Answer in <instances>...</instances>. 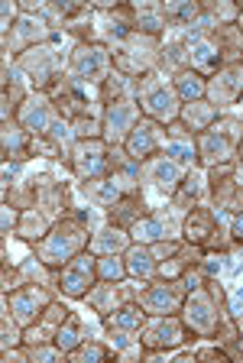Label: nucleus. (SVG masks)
<instances>
[{
  "label": "nucleus",
  "mask_w": 243,
  "mask_h": 363,
  "mask_svg": "<svg viewBox=\"0 0 243 363\" xmlns=\"http://www.w3.org/2000/svg\"><path fill=\"white\" fill-rule=\"evenodd\" d=\"M88 214H69L49 230L43 240L36 243V257L49 266V269H62V266L75 259L81 250H88Z\"/></svg>",
  "instance_id": "1"
},
{
  "label": "nucleus",
  "mask_w": 243,
  "mask_h": 363,
  "mask_svg": "<svg viewBox=\"0 0 243 363\" xmlns=\"http://www.w3.org/2000/svg\"><path fill=\"white\" fill-rule=\"evenodd\" d=\"M243 143V123L237 117H217L205 133H198V162L205 169L234 162Z\"/></svg>",
  "instance_id": "2"
},
{
  "label": "nucleus",
  "mask_w": 243,
  "mask_h": 363,
  "mask_svg": "<svg viewBox=\"0 0 243 363\" xmlns=\"http://www.w3.org/2000/svg\"><path fill=\"white\" fill-rule=\"evenodd\" d=\"M140 91V111L149 117V121H156L162 127V123H175L179 121V113H182V98L175 94L172 84H166L159 78V72H149V75L140 78L137 84Z\"/></svg>",
  "instance_id": "3"
},
{
  "label": "nucleus",
  "mask_w": 243,
  "mask_h": 363,
  "mask_svg": "<svg viewBox=\"0 0 243 363\" xmlns=\"http://www.w3.org/2000/svg\"><path fill=\"white\" fill-rule=\"evenodd\" d=\"M159 52L162 45L156 36H143V33H133L123 45H117L114 52H111V62L120 75L127 78H143L152 72V65L159 62Z\"/></svg>",
  "instance_id": "4"
},
{
  "label": "nucleus",
  "mask_w": 243,
  "mask_h": 363,
  "mask_svg": "<svg viewBox=\"0 0 243 363\" xmlns=\"http://www.w3.org/2000/svg\"><path fill=\"white\" fill-rule=\"evenodd\" d=\"M111 49L101 43H78L69 59V78L75 84H104L111 75Z\"/></svg>",
  "instance_id": "5"
},
{
  "label": "nucleus",
  "mask_w": 243,
  "mask_h": 363,
  "mask_svg": "<svg viewBox=\"0 0 243 363\" xmlns=\"http://www.w3.org/2000/svg\"><path fill=\"white\" fill-rule=\"evenodd\" d=\"M98 282V257H94L91 250H81L75 259L59 269L55 276V289H59L65 298H84V295L94 289Z\"/></svg>",
  "instance_id": "6"
},
{
  "label": "nucleus",
  "mask_w": 243,
  "mask_h": 363,
  "mask_svg": "<svg viewBox=\"0 0 243 363\" xmlns=\"http://www.w3.org/2000/svg\"><path fill=\"white\" fill-rule=\"evenodd\" d=\"M69 162L81 182H94L114 169V146L104 143L101 136L98 140H78Z\"/></svg>",
  "instance_id": "7"
},
{
  "label": "nucleus",
  "mask_w": 243,
  "mask_h": 363,
  "mask_svg": "<svg viewBox=\"0 0 243 363\" xmlns=\"http://www.w3.org/2000/svg\"><path fill=\"white\" fill-rule=\"evenodd\" d=\"M182 321L188 331L201 334V337H214L220 331V308H217V298L205 292L198 286L185 295V305H182Z\"/></svg>",
  "instance_id": "8"
},
{
  "label": "nucleus",
  "mask_w": 243,
  "mask_h": 363,
  "mask_svg": "<svg viewBox=\"0 0 243 363\" xmlns=\"http://www.w3.org/2000/svg\"><path fill=\"white\" fill-rule=\"evenodd\" d=\"M140 123V101L120 98L114 104H104V117H101V140L111 146L127 143L130 130Z\"/></svg>",
  "instance_id": "9"
},
{
  "label": "nucleus",
  "mask_w": 243,
  "mask_h": 363,
  "mask_svg": "<svg viewBox=\"0 0 243 363\" xmlns=\"http://www.w3.org/2000/svg\"><path fill=\"white\" fill-rule=\"evenodd\" d=\"M185 321L175 315H152L143 328H140V344L146 350H175L185 340Z\"/></svg>",
  "instance_id": "10"
},
{
  "label": "nucleus",
  "mask_w": 243,
  "mask_h": 363,
  "mask_svg": "<svg viewBox=\"0 0 243 363\" xmlns=\"http://www.w3.org/2000/svg\"><path fill=\"white\" fill-rule=\"evenodd\" d=\"M185 169L175 162V159H169L166 152L162 156H149L146 162H140V179H143V185L149 191H156V195L162 198H172V191L179 189V182H182Z\"/></svg>",
  "instance_id": "11"
},
{
  "label": "nucleus",
  "mask_w": 243,
  "mask_h": 363,
  "mask_svg": "<svg viewBox=\"0 0 243 363\" xmlns=\"http://www.w3.org/2000/svg\"><path fill=\"white\" fill-rule=\"evenodd\" d=\"M20 72L36 84V91H52V84L59 82V55L49 45H36L30 52H23L16 59Z\"/></svg>",
  "instance_id": "12"
},
{
  "label": "nucleus",
  "mask_w": 243,
  "mask_h": 363,
  "mask_svg": "<svg viewBox=\"0 0 243 363\" xmlns=\"http://www.w3.org/2000/svg\"><path fill=\"white\" fill-rule=\"evenodd\" d=\"M49 305H52V298H49V292L43 286H20V289H13V295L7 298V311L13 315V321L20 328L36 325Z\"/></svg>",
  "instance_id": "13"
},
{
  "label": "nucleus",
  "mask_w": 243,
  "mask_h": 363,
  "mask_svg": "<svg viewBox=\"0 0 243 363\" xmlns=\"http://www.w3.org/2000/svg\"><path fill=\"white\" fill-rule=\"evenodd\" d=\"M208 191H211L214 204L217 208H227V211H243V182L240 172L234 166H214L211 179H208Z\"/></svg>",
  "instance_id": "14"
},
{
  "label": "nucleus",
  "mask_w": 243,
  "mask_h": 363,
  "mask_svg": "<svg viewBox=\"0 0 243 363\" xmlns=\"http://www.w3.org/2000/svg\"><path fill=\"white\" fill-rule=\"evenodd\" d=\"M220 227H217V218L208 204H195L188 214L182 218V237L185 243L191 247H220Z\"/></svg>",
  "instance_id": "15"
},
{
  "label": "nucleus",
  "mask_w": 243,
  "mask_h": 363,
  "mask_svg": "<svg viewBox=\"0 0 243 363\" xmlns=\"http://www.w3.org/2000/svg\"><path fill=\"white\" fill-rule=\"evenodd\" d=\"M140 305H143L146 315H175L185 305V289L175 279L152 282V286H146L140 292Z\"/></svg>",
  "instance_id": "16"
},
{
  "label": "nucleus",
  "mask_w": 243,
  "mask_h": 363,
  "mask_svg": "<svg viewBox=\"0 0 243 363\" xmlns=\"http://www.w3.org/2000/svg\"><path fill=\"white\" fill-rule=\"evenodd\" d=\"M16 123H20L33 140H36V136H46L55 123V104L49 101V94L23 98V104L16 107Z\"/></svg>",
  "instance_id": "17"
},
{
  "label": "nucleus",
  "mask_w": 243,
  "mask_h": 363,
  "mask_svg": "<svg viewBox=\"0 0 243 363\" xmlns=\"http://www.w3.org/2000/svg\"><path fill=\"white\" fill-rule=\"evenodd\" d=\"M46 39H52V26H49L43 16H20L16 20V26L4 36V45L7 49H16V52L23 55V52H30V49H36V45H46Z\"/></svg>",
  "instance_id": "18"
},
{
  "label": "nucleus",
  "mask_w": 243,
  "mask_h": 363,
  "mask_svg": "<svg viewBox=\"0 0 243 363\" xmlns=\"http://www.w3.org/2000/svg\"><path fill=\"white\" fill-rule=\"evenodd\" d=\"M240 98H243V62H227L208 82V101L214 107H227V104H237Z\"/></svg>",
  "instance_id": "19"
},
{
  "label": "nucleus",
  "mask_w": 243,
  "mask_h": 363,
  "mask_svg": "<svg viewBox=\"0 0 243 363\" xmlns=\"http://www.w3.org/2000/svg\"><path fill=\"white\" fill-rule=\"evenodd\" d=\"M156 150H159V123L143 117L137 127L130 130L127 143H123V152H127L133 162H146L149 156H156Z\"/></svg>",
  "instance_id": "20"
},
{
  "label": "nucleus",
  "mask_w": 243,
  "mask_h": 363,
  "mask_svg": "<svg viewBox=\"0 0 243 363\" xmlns=\"http://www.w3.org/2000/svg\"><path fill=\"white\" fill-rule=\"evenodd\" d=\"M191 49V72H198L201 78H214L224 68V52L211 36H198L188 43Z\"/></svg>",
  "instance_id": "21"
},
{
  "label": "nucleus",
  "mask_w": 243,
  "mask_h": 363,
  "mask_svg": "<svg viewBox=\"0 0 243 363\" xmlns=\"http://www.w3.org/2000/svg\"><path fill=\"white\" fill-rule=\"evenodd\" d=\"M130 243H133L130 230H123V227H117V224H107V227H98L91 234L88 250H91L94 257H117V253H127Z\"/></svg>",
  "instance_id": "22"
},
{
  "label": "nucleus",
  "mask_w": 243,
  "mask_h": 363,
  "mask_svg": "<svg viewBox=\"0 0 243 363\" xmlns=\"http://www.w3.org/2000/svg\"><path fill=\"white\" fill-rule=\"evenodd\" d=\"M123 195H127V189H123V182L117 172H107L94 182H84V198H88L94 208H107V211H111Z\"/></svg>",
  "instance_id": "23"
},
{
  "label": "nucleus",
  "mask_w": 243,
  "mask_h": 363,
  "mask_svg": "<svg viewBox=\"0 0 243 363\" xmlns=\"http://www.w3.org/2000/svg\"><path fill=\"white\" fill-rule=\"evenodd\" d=\"M84 302L91 305V308L98 311L101 318H107V315H114L120 305H127V298H123V292H120V282H104V279H98L91 292L84 295Z\"/></svg>",
  "instance_id": "24"
},
{
  "label": "nucleus",
  "mask_w": 243,
  "mask_h": 363,
  "mask_svg": "<svg viewBox=\"0 0 243 363\" xmlns=\"http://www.w3.org/2000/svg\"><path fill=\"white\" fill-rule=\"evenodd\" d=\"M205 189H208V179H205V175H201V172H185L182 182H179V189L172 191V208L179 214H188L191 208L201 201Z\"/></svg>",
  "instance_id": "25"
},
{
  "label": "nucleus",
  "mask_w": 243,
  "mask_h": 363,
  "mask_svg": "<svg viewBox=\"0 0 243 363\" xmlns=\"http://www.w3.org/2000/svg\"><path fill=\"white\" fill-rule=\"evenodd\" d=\"M123 263H127V276L137 282H149L156 276V266L159 259L152 257V250L146 243H130V250L123 253Z\"/></svg>",
  "instance_id": "26"
},
{
  "label": "nucleus",
  "mask_w": 243,
  "mask_h": 363,
  "mask_svg": "<svg viewBox=\"0 0 243 363\" xmlns=\"http://www.w3.org/2000/svg\"><path fill=\"white\" fill-rule=\"evenodd\" d=\"M179 121L185 123V130H188V133H205V130L211 127L214 121H217V107H214L208 98L188 101V104H182V113H179Z\"/></svg>",
  "instance_id": "27"
},
{
  "label": "nucleus",
  "mask_w": 243,
  "mask_h": 363,
  "mask_svg": "<svg viewBox=\"0 0 243 363\" xmlns=\"http://www.w3.org/2000/svg\"><path fill=\"white\" fill-rule=\"evenodd\" d=\"M140 218H146V201L140 198V191H127V195L111 208V224L123 227V230H130Z\"/></svg>",
  "instance_id": "28"
},
{
  "label": "nucleus",
  "mask_w": 243,
  "mask_h": 363,
  "mask_svg": "<svg viewBox=\"0 0 243 363\" xmlns=\"http://www.w3.org/2000/svg\"><path fill=\"white\" fill-rule=\"evenodd\" d=\"M52 230V218L49 214H43L39 208H26L23 214H20V224H16V237H23V240L30 243H39L43 237Z\"/></svg>",
  "instance_id": "29"
},
{
  "label": "nucleus",
  "mask_w": 243,
  "mask_h": 363,
  "mask_svg": "<svg viewBox=\"0 0 243 363\" xmlns=\"http://www.w3.org/2000/svg\"><path fill=\"white\" fill-rule=\"evenodd\" d=\"M55 347H62L65 354H72V350H78L88 340V328H84V321L75 315V311H69V318L62 321V328L55 331Z\"/></svg>",
  "instance_id": "30"
},
{
  "label": "nucleus",
  "mask_w": 243,
  "mask_h": 363,
  "mask_svg": "<svg viewBox=\"0 0 243 363\" xmlns=\"http://www.w3.org/2000/svg\"><path fill=\"white\" fill-rule=\"evenodd\" d=\"M166 13H162L159 4H143V7L133 10V30L143 33V36H156L159 39V33L166 30Z\"/></svg>",
  "instance_id": "31"
},
{
  "label": "nucleus",
  "mask_w": 243,
  "mask_h": 363,
  "mask_svg": "<svg viewBox=\"0 0 243 363\" xmlns=\"http://www.w3.org/2000/svg\"><path fill=\"white\" fill-rule=\"evenodd\" d=\"M130 237H133V243H146V247H152V243L166 240L169 234V224L162 218H156V214H146V218H140L137 224L130 227Z\"/></svg>",
  "instance_id": "32"
},
{
  "label": "nucleus",
  "mask_w": 243,
  "mask_h": 363,
  "mask_svg": "<svg viewBox=\"0 0 243 363\" xmlns=\"http://www.w3.org/2000/svg\"><path fill=\"white\" fill-rule=\"evenodd\" d=\"M143 325H146V311H143V305H140V302L137 305L127 302V305H120L114 315H107V328H111V331H130V334H137Z\"/></svg>",
  "instance_id": "33"
},
{
  "label": "nucleus",
  "mask_w": 243,
  "mask_h": 363,
  "mask_svg": "<svg viewBox=\"0 0 243 363\" xmlns=\"http://www.w3.org/2000/svg\"><path fill=\"white\" fill-rule=\"evenodd\" d=\"M33 150V136L20 123L4 121V156L7 159H26Z\"/></svg>",
  "instance_id": "34"
},
{
  "label": "nucleus",
  "mask_w": 243,
  "mask_h": 363,
  "mask_svg": "<svg viewBox=\"0 0 243 363\" xmlns=\"http://www.w3.org/2000/svg\"><path fill=\"white\" fill-rule=\"evenodd\" d=\"M175 94L182 98V104H188V101H201L208 98V82L198 72H191V68H185L182 75H175Z\"/></svg>",
  "instance_id": "35"
},
{
  "label": "nucleus",
  "mask_w": 243,
  "mask_h": 363,
  "mask_svg": "<svg viewBox=\"0 0 243 363\" xmlns=\"http://www.w3.org/2000/svg\"><path fill=\"white\" fill-rule=\"evenodd\" d=\"M159 62L166 72H175V75H182L185 68H191V49L188 43H166L159 52Z\"/></svg>",
  "instance_id": "36"
},
{
  "label": "nucleus",
  "mask_w": 243,
  "mask_h": 363,
  "mask_svg": "<svg viewBox=\"0 0 243 363\" xmlns=\"http://www.w3.org/2000/svg\"><path fill=\"white\" fill-rule=\"evenodd\" d=\"M162 13H166V23H172V26H195L205 13V7L182 0V4H162Z\"/></svg>",
  "instance_id": "37"
},
{
  "label": "nucleus",
  "mask_w": 243,
  "mask_h": 363,
  "mask_svg": "<svg viewBox=\"0 0 243 363\" xmlns=\"http://www.w3.org/2000/svg\"><path fill=\"white\" fill-rule=\"evenodd\" d=\"M188 263H195V253H191V250H185V247H179V253L159 259L156 276H159V279H182L185 269H188Z\"/></svg>",
  "instance_id": "38"
},
{
  "label": "nucleus",
  "mask_w": 243,
  "mask_h": 363,
  "mask_svg": "<svg viewBox=\"0 0 243 363\" xmlns=\"http://www.w3.org/2000/svg\"><path fill=\"white\" fill-rule=\"evenodd\" d=\"M162 152H166L169 159H175L179 166H195L198 162V143L195 140H169L166 146H162Z\"/></svg>",
  "instance_id": "39"
},
{
  "label": "nucleus",
  "mask_w": 243,
  "mask_h": 363,
  "mask_svg": "<svg viewBox=\"0 0 243 363\" xmlns=\"http://www.w3.org/2000/svg\"><path fill=\"white\" fill-rule=\"evenodd\" d=\"M98 279H104V282H123L127 279L123 253H117V257H98Z\"/></svg>",
  "instance_id": "40"
},
{
  "label": "nucleus",
  "mask_w": 243,
  "mask_h": 363,
  "mask_svg": "<svg viewBox=\"0 0 243 363\" xmlns=\"http://www.w3.org/2000/svg\"><path fill=\"white\" fill-rule=\"evenodd\" d=\"M127 91H130V78L120 75V72H111L107 82L101 84V101H104V104H114V101L127 98Z\"/></svg>",
  "instance_id": "41"
},
{
  "label": "nucleus",
  "mask_w": 243,
  "mask_h": 363,
  "mask_svg": "<svg viewBox=\"0 0 243 363\" xmlns=\"http://www.w3.org/2000/svg\"><path fill=\"white\" fill-rule=\"evenodd\" d=\"M72 360L78 363H94V360H107V357H114V350L104 347V344H94V340H84L78 350H72Z\"/></svg>",
  "instance_id": "42"
},
{
  "label": "nucleus",
  "mask_w": 243,
  "mask_h": 363,
  "mask_svg": "<svg viewBox=\"0 0 243 363\" xmlns=\"http://www.w3.org/2000/svg\"><path fill=\"white\" fill-rule=\"evenodd\" d=\"M23 350H26V360H39V363H52V360L69 357L62 347H55V340H46V344H33V347H23Z\"/></svg>",
  "instance_id": "43"
},
{
  "label": "nucleus",
  "mask_w": 243,
  "mask_h": 363,
  "mask_svg": "<svg viewBox=\"0 0 243 363\" xmlns=\"http://www.w3.org/2000/svg\"><path fill=\"white\" fill-rule=\"evenodd\" d=\"M72 133H75V140H98L101 136V121L98 117L81 113L78 121H72Z\"/></svg>",
  "instance_id": "44"
},
{
  "label": "nucleus",
  "mask_w": 243,
  "mask_h": 363,
  "mask_svg": "<svg viewBox=\"0 0 243 363\" xmlns=\"http://www.w3.org/2000/svg\"><path fill=\"white\" fill-rule=\"evenodd\" d=\"M10 318H13V315H7V318H4V325H0V334H4V337H0V344H4V350H13V347H20V344H23V331H20V325H16V321H10Z\"/></svg>",
  "instance_id": "45"
},
{
  "label": "nucleus",
  "mask_w": 243,
  "mask_h": 363,
  "mask_svg": "<svg viewBox=\"0 0 243 363\" xmlns=\"http://www.w3.org/2000/svg\"><path fill=\"white\" fill-rule=\"evenodd\" d=\"M16 20H20V7L10 4V0H4V7H0V30H4V36L16 26Z\"/></svg>",
  "instance_id": "46"
},
{
  "label": "nucleus",
  "mask_w": 243,
  "mask_h": 363,
  "mask_svg": "<svg viewBox=\"0 0 243 363\" xmlns=\"http://www.w3.org/2000/svg\"><path fill=\"white\" fill-rule=\"evenodd\" d=\"M211 13L217 16V23L224 26V20H237V16H240V7H234V4H214Z\"/></svg>",
  "instance_id": "47"
},
{
  "label": "nucleus",
  "mask_w": 243,
  "mask_h": 363,
  "mask_svg": "<svg viewBox=\"0 0 243 363\" xmlns=\"http://www.w3.org/2000/svg\"><path fill=\"white\" fill-rule=\"evenodd\" d=\"M16 224H20V211L13 204H4V234H16Z\"/></svg>",
  "instance_id": "48"
},
{
  "label": "nucleus",
  "mask_w": 243,
  "mask_h": 363,
  "mask_svg": "<svg viewBox=\"0 0 243 363\" xmlns=\"http://www.w3.org/2000/svg\"><path fill=\"white\" fill-rule=\"evenodd\" d=\"M230 234H234V240L243 243V211L234 214V224H230Z\"/></svg>",
  "instance_id": "49"
},
{
  "label": "nucleus",
  "mask_w": 243,
  "mask_h": 363,
  "mask_svg": "<svg viewBox=\"0 0 243 363\" xmlns=\"http://www.w3.org/2000/svg\"><path fill=\"white\" fill-rule=\"evenodd\" d=\"M237 30H240V36H243V7H240V16H237Z\"/></svg>",
  "instance_id": "50"
},
{
  "label": "nucleus",
  "mask_w": 243,
  "mask_h": 363,
  "mask_svg": "<svg viewBox=\"0 0 243 363\" xmlns=\"http://www.w3.org/2000/svg\"><path fill=\"white\" fill-rule=\"evenodd\" d=\"M240 146H243V143H240Z\"/></svg>",
  "instance_id": "51"
}]
</instances>
